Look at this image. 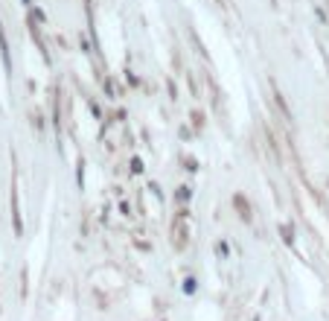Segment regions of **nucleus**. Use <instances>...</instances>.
I'll return each instance as SVG.
<instances>
[]
</instances>
